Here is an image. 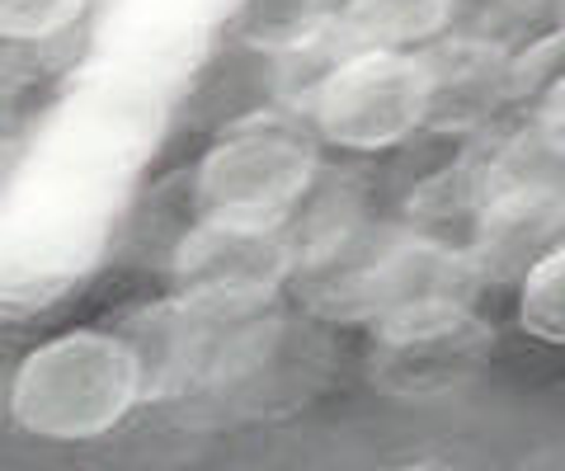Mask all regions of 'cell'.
Wrapping results in <instances>:
<instances>
[{"mask_svg":"<svg viewBox=\"0 0 565 471\" xmlns=\"http://www.w3.org/2000/svg\"><path fill=\"white\" fill-rule=\"evenodd\" d=\"M311 132L340 151H392L429 128V62L401 47H340L302 99Z\"/></svg>","mask_w":565,"mask_h":471,"instance_id":"4","label":"cell"},{"mask_svg":"<svg viewBox=\"0 0 565 471\" xmlns=\"http://www.w3.org/2000/svg\"><path fill=\"white\" fill-rule=\"evenodd\" d=\"M519 325L533 340L565 349V236L527 259L519 278Z\"/></svg>","mask_w":565,"mask_h":471,"instance_id":"10","label":"cell"},{"mask_svg":"<svg viewBox=\"0 0 565 471\" xmlns=\"http://www.w3.org/2000/svg\"><path fill=\"white\" fill-rule=\"evenodd\" d=\"M429 62V128H476L509 104V52L471 43V39H438L424 47Z\"/></svg>","mask_w":565,"mask_h":471,"instance_id":"7","label":"cell"},{"mask_svg":"<svg viewBox=\"0 0 565 471\" xmlns=\"http://www.w3.org/2000/svg\"><path fill=\"white\" fill-rule=\"evenodd\" d=\"M344 0H232L226 6V29L232 39L264 57H292L316 43H326L340 24Z\"/></svg>","mask_w":565,"mask_h":471,"instance_id":"8","label":"cell"},{"mask_svg":"<svg viewBox=\"0 0 565 471\" xmlns=\"http://www.w3.org/2000/svg\"><path fill=\"white\" fill-rule=\"evenodd\" d=\"M490 344L471 298L411 307L373 325V382L396 400H444L486 368Z\"/></svg>","mask_w":565,"mask_h":471,"instance_id":"5","label":"cell"},{"mask_svg":"<svg viewBox=\"0 0 565 471\" xmlns=\"http://www.w3.org/2000/svg\"><path fill=\"white\" fill-rule=\"evenodd\" d=\"M90 0H0V43H47L85 20Z\"/></svg>","mask_w":565,"mask_h":471,"instance_id":"11","label":"cell"},{"mask_svg":"<svg viewBox=\"0 0 565 471\" xmlns=\"http://www.w3.org/2000/svg\"><path fill=\"white\" fill-rule=\"evenodd\" d=\"M556 20L565 24V0H556Z\"/></svg>","mask_w":565,"mask_h":471,"instance_id":"14","label":"cell"},{"mask_svg":"<svg viewBox=\"0 0 565 471\" xmlns=\"http://www.w3.org/2000/svg\"><path fill=\"white\" fill-rule=\"evenodd\" d=\"M180 292L212 298H278L297 274V240L288 226H245L222 217H193L174 246Z\"/></svg>","mask_w":565,"mask_h":471,"instance_id":"6","label":"cell"},{"mask_svg":"<svg viewBox=\"0 0 565 471\" xmlns=\"http://www.w3.org/2000/svg\"><path fill=\"white\" fill-rule=\"evenodd\" d=\"M340 39L349 47H401L419 52L444 39L448 0H344Z\"/></svg>","mask_w":565,"mask_h":471,"instance_id":"9","label":"cell"},{"mask_svg":"<svg viewBox=\"0 0 565 471\" xmlns=\"http://www.w3.org/2000/svg\"><path fill=\"white\" fill-rule=\"evenodd\" d=\"M147 321V335H128L147 368V396L236 392L264 373L282 344L278 298L174 292Z\"/></svg>","mask_w":565,"mask_h":471,"instance_id":"2","label":"cell"},{"mask_svg":"<svg viewBox=\"0 0 565 471\" xmlns=\"http://www.w3.org/2000/svg\"><path fill=\"white\" fill-rule=\"evenodd\" d=\"M0 165H6V128H0Z\"/></svg>","mask_w":565,"mask_h":471,"instance_id":"13","label":"cell"},{"mask_svg":"<svg viewBox=\"0 0 565 471\" xmlns=\"http://www.w3.org/2000/svg\"><path fill=\"white\" fill-rule=\"evenodd\" d=\"M321 151L288 114H250L226 128L193 170L199 217L245 226H292L316 194Z\"/></svg>","mask_w":565,"mask_h":471,"instance_id":"3","label":"cell"},{"mask_svg":"<svg viewBox=\"0 0 565 471\" xmlns=\"http://www.w3.org/2000/svg\"><path fill=\"white\" fill-rule=\"evenodd\" d=\"M147 400V368L118 330H62L20 358L10 415L43 443H95Z\"/></svg>","mask_w":565,"mask_h":471,"instance_id":"1","label":"cell"},{"mask_svg":"<svg viewBox=\"0 0 565 471\" xmlns=\"http://www.w3.org/2000/svg\"><path fill=\"white\" fill-rule=\"evenodd\" d=\"M527 132H533L552 156L565 161V76L552 81L533 104H527Z\"/></svg>","mask_w":565,"mask_h":471,"instance_id":"12","label":"cell"}]
</instances>
